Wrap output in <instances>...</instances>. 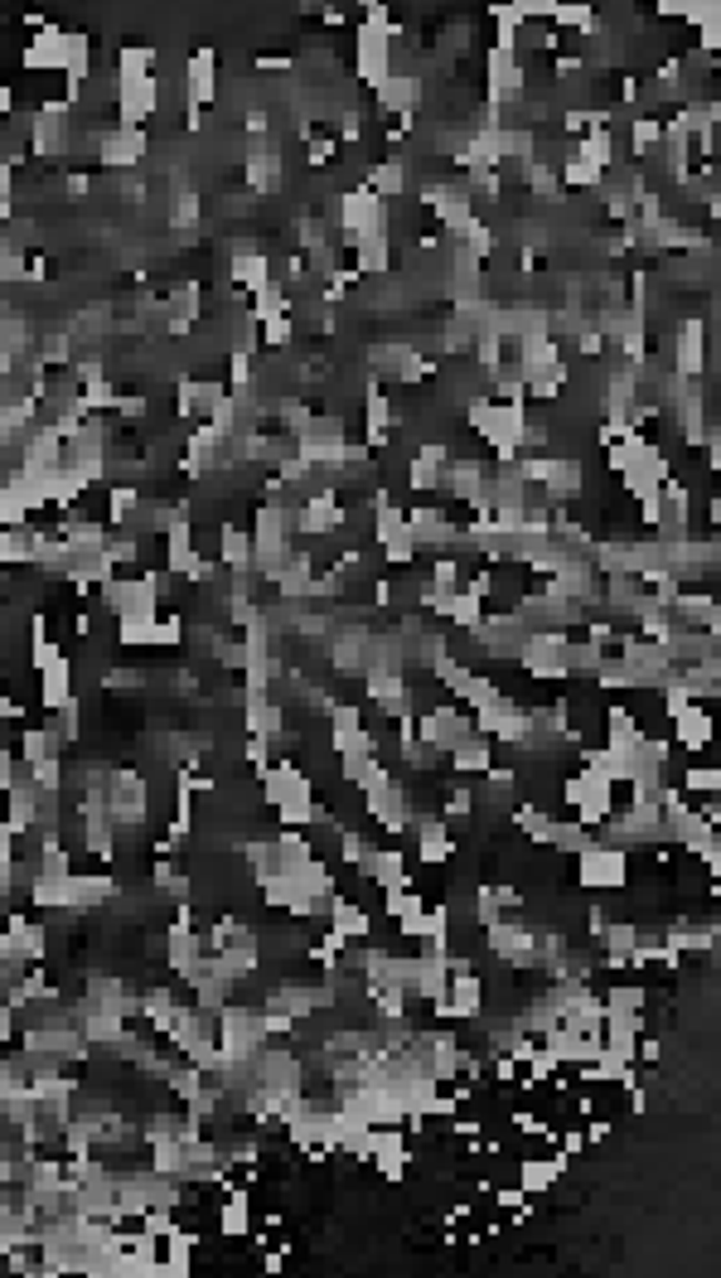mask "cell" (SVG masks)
Listing matches in <instances>:
<instances>
[{
    "instance_id": "5b68a950",
    "label": "cell",
    "mask_w": 721,
    "mask_h": 1278,
    "mask_svg": "<svg viewBox=\"0 0 721 1278\" xmlns=\"http://www.w3.org/2000/svg\"><path fill=\"white\" fill-rule=\"evenodd\" d=\"M475 717V731L489 741H504V746H524L532 737V712L524 708L518 698H509V692H499V698L489 702V708L470 712Z\"/></svg>"
},
{
    "instance_id": "8d00e7d4",
    "label": "cell",
    "mask_w": 721,
    "mask_h": 1278,
    "mask_svg": "<svg viewBox=\"0 0 721 1278\" xmlns=\"http://www.w3.org/2000/svg\"><path fill=\"white\" fill-rule=\"evenodd\" d=\"M524 184H528L532 194H542V199H557V194H562L557 165H552V160H542V155H538V160H528V165H524Z\"/></svg>"
},
{
    "instance_id": "4fadbf2b",
    "label": "cell",
    "mask_w": 721,
    "mask_h": 1278,
    "mask_svg": "<svg viewBox=\"0 0 721 1278\" xmlns=\"http://www.w3.org/2000/svg\"><path fill=\"white\" fill-rule=\"evenodd\" d=\"M407 528H412V542H417V552H450L460 548V524H450V514L440 509V504H422V509L407 514Z\"/></svg>"
},
{
    "instance_id": "e575fe53",
    "label": "cell",
    "mask_w": 721,
    "mask_h": 1278,
    "mask_svg": "<svg viewBox=\"0 0 721 1278\" xmlns=\"http://www.w3.org/2000/svg\"><path fill=\"white\" fill-rule=\"evenodd\" d=\"M630 151L634 155H659V145H663V122L659 116H630Z\"/></svg>"
},
{
    "instance_id": "484cf974",
    "label": "cell",
    "mask_w": 721,
    "mask_h": 1278,
    "mask_svg": "<svg viewBox=\"0 0 721 1278\" xmlns=\"http://www.w3.org/2000/svg\"><path fill=\"white\" fill-rule=\"evenodd\" d=\"M219 562L233 571V577H252V532L223 524L219 528Z\"/></svg>"
},
{
    "instance_id": "3957f363",
    "label": "cell",
    "mask_w": 721,
    "mask_h": 1278,
    "mask_svg": "<svg viewBox=\"0 0 721 1278\" xmlns=\"http://www.w3.org/2000/svg\"><path fill=\"white\" fill-rule=\"evenodd\" d=\"M106 809H112L116 829H141L145 814H151V784H145L141 770L112 765V780H106Z\"/></svg>"
},
{
    "instance_id": "277c9868",
    "label": "cell",
    "mask_w": 721,
    "mask_h": 1278,
    "mask_svg": "<svg viewBox=\"0 0 721 1278\" xmlns=\"http://www.w3.org/2000/svg\"><path fill=\"white\" fill-rule=\"evenodd\" d=\"M562 799H567L571 819H581L586 829H600V823L616 814V784L600 780L596 770H586V765H581V775H571L562 784Z\"/></svg>"
},
{
    "instance_id": "f35d334b",
    "label": "cell",
    "mask_w": 721,
    "mask_h": 1278,
    "mask_svg": "<svg viewBox=\"0 0 721 1278\" xmlns=\"http://www.w3.org/2000/svg\"><path fill=\"white\" fill-rule=\"evenodd\" d=\"M683 794H721V770L717 765H688L683 780H678Z\"/></svg>"
},
{
    "instance_id": "74e56055",
    "label": "cell",
    "mask_w": 721,
    "mask_h": 1278,
    "mask_svg": "<svg viewBox=\"0 0 721 1278\" xmlns=\"http://www.w3.org/2000/svg\"><path fill=\"white\" fill-rule=\"evenodd\" d=\"M440 620L460 625V630H475V625L485 620V601H479V596H470V591H456V596H450V606H446V616H440Z\"/></svg>"
},
{
    "instance_id": "ac0fdd59",
    "label": "cell",
    "mask_w": 721,
    "mask_h": 1278,
    "mask_svg": "<svg viewBox=\"0 0 721 1278\" xmlns=\"http://www.w3.org/2000/svg\"><path fill=\"white\" fill-rule=\"evenodd\" d=\"M571 1172V1157L552 1153V1157H524L518 1163V1187H524V1196H547Z\"/></svg>"
},
{
    "instance_id": "1f68e13d",
    "label": "cell",
    "mask_w": 721,
    "mask_h": 1278,
    "mask_svg": "<svg viewBox=\"0 0 721 1278\" xmlns=\"http://www.w3.org/2000/svg\"><path fill=\"white\" fill-rule=\"evenodd\" d=\"M34 528H0V567H30Z\"/></svg>"
},
{
    "instance_id": "ffe728a7",
    "label": "cell",
    "mask_w": 721,
    "mask_h": 1278,
    "mask_svg": "<svg viewBox=\"0 0 721 1278\" xmlns=\"http://www.w3.org/2000/svg\"><path fill=\"white\" fill-rule=\"evenodd\" d=\"M673 746H683L688 755L712 751V717H707V702H688V708L673 717Z\"/></svg>"
},
{
    "instance_id": "603a6c76",
    "label": "cell",
    "mask_w": 721,
    "mask_h": 1278,
    "mask_svg": "<svg viewBox=\"0 0 721 1278\" xmlns=\"http://www.w3.org/2000/svg\"><path fill=\"white\" fill-rule=\"evenodd\" d=\"M446 765L456 770V775H485V770L494 765V741L479 737V731H470L460 746H450V751H446Z\"/></svg>"
},
{
    "instance_id": "83f0119b",
    "label": "cell",
    "mask_w": 721,
    "mask_h": 1278,
    "mask_svg": "<svg viewBox=\"0 0 721 1278\" xmlns=\"http://www.w3.org/2000/svg\"><path fill=\"white\" fill-rule=\"evenodd\" d=\"M639 737H644V731H639V717L624 708V702H616V708L606 712V746H610V751H620V755H634Z\"/></svg>"
},
{
    "instance_id": "d590c367",
    "label": "cell",
    "mask_w": 721,
    "mask_h": 1278,
    "mask_svg": "<svg viewBox=\"0 0 721 1278\" xmlns=\"http://www.w3.org/2000/svg\"><path fill=\"white\" fill-rule=\"evenodd\" d=\"M596 688L600 692H634L639 683H634V669L624 659H616V655H606L600 659V669H596Z\"/></svg>"
},
{
    "instance_id": "4dcf8cb0",
    "label": "cell",
    "mask_w": 721,
    "mask_h": 1278,
    "mask_svg": "<svg viewBox=\"0 0 721 1278\" xmlns=\"http://www.w3.org/2000/svg\"><path fill=\"white\" fill-rule=\"evenodd\" d=\"M528 53H562V34L552 30L547 20H528L524 30H518V59H528Z\"/></svg>"
},
{
    "instance_id": "7a4b0ae2",
    "label": "cell",
    "mask_w": 721,
    "mask_h": 1278,
    "mask_svg": "<svg viewBox=\"0 0 721 1278\" xmlns=\"http://www.w3.org/2000/svg\"><path fill=\"white\" fill-rule=\"evenodd\" d=\"M373 542H378L393 567H407L412 557H417V542H412V528H407V509H397V504L387 499V489H373Z\"/></svg>"
},
{
    "instance_id": "f546056e",
    "label": "cell",
    "mask_w": 721,
    "mask_h": 1278,
    "mask_svg": "<svg viewBox=\"0 0 721 1278\" xmlns=\"http://www.w3.org/2000/svg\"><path fill=\"white\" fill-rule=\"evenodd\" d=\"M610 649H600L596 639H586V635H567V649H562V663H567V678L571 673H596L600 669V659H606Z\"/></svg>"
},
{
    "instance_id": "ba28073f",
    "label": "cell",
    "mask_w": 721,
    "mask_h": 1278,
    "mask_svg": "<svg viewBox=\"0 0 721 1278\" xmlns=\"http://www.w3.org/2000/svg\"><path fill=\"white\" fill-rule=\"evenodd\" d=\"M577 882L591 891H620L630 882V852L610 843H591L586 852H577Z\"/></svg>"
},
{
    "instance_id": "bcb514c9",
    "label": "cell",
    "mask_w": 721,
    "mask_h": 1278,
    "mask_svg": "<svg viewBox=\"0 0 721 1278\" xmlns=\"http://www.w3.org/2000/svg\"><path fill=\"white\" fill-rule=\"evenodd\" d=\"M10 106H16V88H10L6 78H0V122H6V116H10Z\"/></svg>"
},
{
    "instance_id": "e0dca14e",
    "label": "cell",
    "mask_w": 721,
    "mask_h": 1278,
    "mask_svg": "<svg viewBox=\"0 0 721 1278\" xmlns=\"http://www.w3.org/2000/svg\"><path fill=\"white\" fill-rule=\"evenodd\" d=\"M446 465H450V446L446 442H422L417 456H412V465H407V485L417 489V495H436L440 479H446Z\"/></svg>"
},
{
    "instance_id": "2e32d148",
    "label": "cell",
    "mask_w": 721,
    "mask_h": 1278,
    "mask_svg": "<svg viewBox=\"0 0 721 1278\" xmlns=\"http://www.w3.org/2000/svg\"><path fill=\"white\" fill-rule=\"evenodd\" d=\"M422 78L417 73H397L393 69V78H383L378 88H373V98H378V112L383 116H397V122H407L412 112H417V102H422Z\"/></svg>"
},
{
    "instance_id": "9c48e42d",
    "label": "cell",
    "mask_w": 721,
    "mask_h": 1278,
    "mask_svg": "<svg viewBox=\"0 0 721 1278\" xmlns=\"http://www.w3.org/2000/svg\"><path fill=\"white\" fill-rule=\"evenodd\" d=\"M431 1012L440 1022H479V1017H485V978H479L475 968L450 974L446 993L431 1003Z\"/></svg>"
},
{
    "instance_id": "6da1fadb",
    "label": "cell",
    "mask_w": 721,
    "mask_h": 1278,
    "mask_svg": "<svg viewBox=\"0 0 721 1278\" xmlns=\"http://www.w3.org/2000/svg\"><path fill=\"white\" fill-rule=\"evenodd\" d=\"M485 944L504 968H538V925L524 915H504V921L485 925Z\"/></svg>"
},
{
    "instance_id": "7bdbcfd3",
    "label": "cell",
    "mask_w": 721,
    "mask_h": 1278,
    "mask_svg": "<svg viewBox=\"0 0 721 1278\" xmlns=\"http://www.w3.org/2000/svg\"><path fill=\"white\" fill-rule=\"evenodd\" d=\"M364 852H368L364 833H358V829H339V858L349 862V868H358V862H364Z\"/></svg>"
},
{
    "instance_id": "ee69618b",
    "label": "cell",
    "mask_w": 721,
    "mask_h": 1278,
    "mask_svg": "<svg viewBox=\"0 0 721 1278\" xmlns=\"http://www.w3.org/2000/svg\"><path fill=\"white\" fill-rule=\"evenodd\" d=\"M16 775H20V765H16V755H10V746L0 741V794L16 784Z\"/></svg>"
},
{
    "instance_id": "7c38bea8",
    "label": "cell",
    "mask_w": 721,
    "mask_h": 1278,
    "mask_svg": "<svg viewBox=\"0 0 721 1278\" xmlns=\"http://www.w3.org/2000/svg\"><path fill=\"white\" fill-rule=\"evenodd\" d=\"M673 479V460H669V450H663L659 442H649L644 450H639V460L630 465V470L620 475V489L630 495L634 504L639 499H649V495H659L663 485Z\"/></svg>"
},
{
    "instance_id": "d4e9b609",
    "label": "cell",
    "mask_w": 721,
    "mask_h": 1278,
    "mask_svg": "<svg viewBox=\"0 0 721 1278\" xmlns=\"http://www.w3.org/2000/svg\"><path fill=\"white\" fill-rule=\"evenodd\" d=\"M364 184H368V190L383 199V204H387V199H403V194H407V165H403V160H397V155H387V160H373V165L364 170Z\"/></svg>"
},
{
    "instance_id": "836d02e7",
    "label": "cell",
    "mask_w": 721,
    "mask_h": 1278,
    "mask_svg": "<svg viewBox=\"0 0 721 1278\" xmlns=\"http://www.w3.org/2000/svg\"><path fill=\"white\" fill-rule=\"evenodd\" d=\"M514 829L524 833L528 843L547 848V838H552V814H542L538 804H518V809H514Z\"/></svg>"
},
{
    "instance_id": "4316f807",
    "label": "cell",
    "mask_w": 721,
    "mask_h": 1278,
    "mask_svg": "<svg viewBox=\"0 0 721 1278\" xmlns=\"http://www.w3.org/2000/svg\"><path fill=\"white\" fill-rule=\"evenodd\" d=\"M634 935H639V925H634V921H610V925H606V935L596 940L600 950H606V954H600V964H606V968H630Z\"/></svg>"
},
{
    "instance_id": "9a60e30c",
    "label": "cell",
    "mask_w": 721,
    "mask_h": 1278,
    "mask_svg": "<svg viewBox=\"0 0 721 1278\" xmlns=\"http://www.w3.org/2000/svg\"><path fill=\"white\" fill-rule=\"evenodd\" d=\"M412 838H417V858L426 868H446L456 858V838H450V823L440 814H417L412 819Z\"/></svg>"
},
{
    "instance_id": "30bf717a",
    "label": "cell",
    "mask_w": 721,
    "mask_h": 1278,
    "mask_svg": "<svg viewBox=\"0 0 721 1278\" xmlns=\"http://www.w3.org/2000/svg\"><path fill=\"white\" fill-rule=\"evenodd\" d=\"M707 339H712L707 320H698V315L678 320V329H673V373H678V378H692V383H698L702 373H707V364H712V349H707Z\"/></svg>"
},
{
    "instance_id": "b9f144b4",
    "label": "cell",
    "mask_w": 721,
    "mask_h": 1278,
    "mask_svg": "<svg viewBox=\"0 0 721 1278\" xmlns=\"http://www.w3.org/2000/svg\"><path fill=\"white\" fill-rule=\"evenodd\" d=\"M262 339L272 344V349H286V344L296 339V325H291V315H276V320H266V325H262Z\"/></svg>"
},
{
    "instance_id": "60d3db41",
    "label": "cell",
    "mask_w": 721,
    "mask_h": 1278,
    "mask_svg": "<svg viewBox=\"0 0 721 1278\" xmlns=\"http://www.w3.org/2000/svg\"><path fill=\"white\" fill-rule=\"evenodd\" d=\"M504 915H509V911H504L499 891H494V886L485 882V886L475 891V921H479V925H494V921H504Z\"/></svg>"
},
{
    "instance_id": "ab89813d",
    "label": "cell",
    "mask_w": 721,
    "mask_h": 1278,
    "mask_svg": "<svg viewBox=\"0 0 721 1278\" xmlns=\"http://www.w3.org/2000/svg\"><path fill=\"white\" fill-rule=\"evenodd\" d=\"M475 809H479V799H475L470 784H450L446 799H440V819H446V823L450 819H470Z\"/></svg>"
},
{
    "instance_id": "d6986e66",
    "label": "cell",
    "mask_w": 721,
    "mask_h": 1278,
    "mask_svg": "<svg viewBox=\"0 0 721 1278\" xmlns=\"http://www.w3.org/2000/svg\"><path fill=\"white\" fill-rule=\"evenodd\" d=\"M184 98H190V106H209L213 92H219V53L213 49H194L190 63H184Z\"/></svg>"
},
{
    "instance_id": "cb8c5ba5",
    "label": "cell",
    "mask_w": 721,
    "mask_h": 1278,
    "mask_svg": "<svg viewBox=\"0 0 721 1278\" xmlns=\"http://www.w3.org/2000/svg\"><path fill=\"white\" fill-rule=\"evenodd\" d=\"M364 426H368V450H383L387 436H393V426H397V412H393V403H387V393L378 388V383H368Z\"/></svg>"
},
{
    "instance_id": "f6af8a7d",
    "label": "cell",
    "mask_w": 721,
    "mask_h": 1278,
    "mask_svg": "<svg viewBox=\"0 0 721 1278\" xmlns=\"http://www.w3.org/2000/svg\"><path fill=\"white\" fill-rule=\"evenodd\" d=\"M606 925H610L606 905H586V935H591V940H600V935H606Z\"/></svg>"
},
{
    "instance_id": "8992f818",
    "label": "cell",
    "mask_w": 721,
    "mask_h": 1278,
    "mask_svg": "<svg viewBox=\"0 0 721 1278\" xmlns=\"http://www.w3.org/2000/svg\"><path fill=\"white\" fill-rule=\"evenodd\" d=\"M562 649H567V630H532L524 645H518V669L538 683H562L567 678V663H562Z\"/></svg>"
},
{
    "instance_id": "d6a6232c",
    "label": "cell",
    "mask_w": 721,
    "mask_h": 1278,
    "mask_svg": "<svg viewBox=\"0 0 721 1278\" xmlns=\"http://www.w3.org/2000/svg\"><path fill=\"white\" fill-rule=\"evenodd\" d=\"M499 692H504V688L494 683L489 673H475V669H470V678H465L460 692H456V702H460L465 712H479V708H489V702L499 698Z\"/></svg>"
},
{
    "instance_id": "8fae6325",
    "label": "cell",
    "mask_w": 721,
    "mask_h": 1278,
    "mask_svg": "<svg viewBox=\"0 0 721 1278\" xmlns=\"http://www.w3.org/2000/svg\"><path fill=\"white\" fill-rule=\"evenodd\" d=\"M470 731H475V717L465 708H456V702H440V708H431V712H417V741L436 746V751L460 746Z\"/></svg>"
},
{
    "instance_id": "7402d4cb",
    "label": "cell",
    "mask_w": 721,
    "mask_h": 1278,
    "mask_svg": "<svg viewBox=\"0 0 721 1278\" xmlns=\"http://www.w3.org/2000/svg\"><path fill=\"white\" fill-rule=\"evenodd\" d=\"M69 673H73L69 655L39 669V708H44V712H59V708H69V702H73V678Z\"/></svg>"
},
{
    "instance_id": "52a82bcc",
    "label": "cell",
    "mask_w": 721,
    "mask_h": 1278,
    "mask_svg": "<svg viewBox=\"0 0 721 1278\" xmlns=\"http://www.w3.org/2000/svg\"><path fill=\"white\" fill-rule=\"evenodd\" d=\"M528 98V69L518 53H485V106H518Z\"/></svg>"
},
{
    "instance_id": "44dd1931",
    "label": "cell",
    "mask_w": 721,
    "mask_h": 1278,
    "mask_svg": "<svg viewBox=\"0 0 721 1278\" xmlns=\"http://www.w3.org/2000/svg\"><path fill=\"white\" fill-rule=\"evenodd\" d=\"M325 921H329V930H335L339 940H349V944H354V940H368V935H373V915H368V911H364V905H358V901H344L339 891H335V896H329V911H325Z\"/></svg>"
},
{
    "instance_id": "5bb4252c",
    "label": "cell",
    "mask_w": 721,
    "mask_h": 1278,
    "mask_svg": "<svg viewBox=\"0 0 721 1278\" xmlns=\"http://www.w3.org/2000/svg\"><path fill=\"white\" fill-rule=\"evenodd\" d=\"M145 151H151V141H145L141 126H116V131H98V160L106 170H136Z\"/></svg>"
},
{
    "instance_id": "7dc6e473",
    "label": "cell",
    "mask_w": 721,
    "mask_h": 1278,
    "mask_svg": "<svg viewBox=\"0 0 721 1278\" xmlns=\"http://www.w3.org/2000/svg\"><path fill=\"white\" fill-rule=\"evenodd\" d=\"M0 601H6V567H0Z\"/></svg>"
},
{
    "instance_id": "f1b7e54d",
    "label": "cell",
    "mask_w": 721,
    "mask_h": 1278,
    "mask_svg": "<svg viewBox=\"0 0 721 1278\" xmlns=\"http://www.w3.org/2000/svg\"><path fill=\"white\" fill-rule=\"evenodd\" d=\"M596 843V829H586L581 819H552V838H547V848L562 852V858H577V852H586Z\"/></svg>"
}]
</instances>
